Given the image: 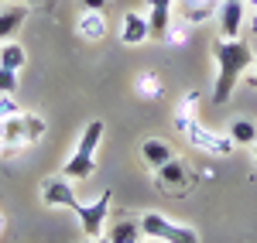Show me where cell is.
<instances>
[{"label":"cell","mask_w":257,"mask_h":243,"mask_svg":"<svg viewBox=\"0 0 257 243\" xmlns=\"http://www.w3.org/2000/svg\"><path fill=\"white\" fill-rule=\"evenodd\" d=\"M213 55H216L213 103L223 106V103L230 100V93L237 89V82L250 72V65H254V52H250V45H247V41H240V38H216Z\"/></svg>","instance_id":"6da1fadb"},{"label":"cell","mask_w":257,"mask_h":243,"mask_svg":"<svg viewBox=\"0 0 257 243\" xmlns=\"http://www.w3.org/2000/svg\"><path fill=\"white\" fill-rule=\"evenodd\" d=\"M45 134H48V123H45V117H38V113H24V110H21L18 117L0 120V161L18 158L24 147L38 144Z\"/></svg>","instance_id":"7a4b0ae2"},{"label":"cell","mask_w":257,"mask_h":243,"mask_svg":"<svg viewBox=\"0 0 257 243\" xmlns=\"http://www.w3.org/2000/svg\"><path fill=\"white\" fill-rule=\"evenodd\" d=\"M103 134H106V123L103 120L86 123V130L79 134L76 151H72V154L65 158V164H62V175H65L69 182H86V178L96 175V147H99V141H103Z\"/></svg>","instance_id":"3957f363"},{"label":"cell","mask_w":257,"mask_h":243,"mask_svg":"<svg viewBox=\"0 0 257 243\" xmlns=\"http://www.w3.org/2000/svg\"><path fill=\"white\" fill-rule=\"evenodd\" d=\"M175 130H178V134H185L192 147L209 151V154H219V158L237 151V144H233V137H230V134H216V130L202 127L196 117H175Z\"/></svg>","instance_id":"277c9868"},{"label":"cell","mask_w":257,"mask_h":243,"mask_svg":"<svg viewBox=\"0 0 257 243\" xmlns=\"http://www.w3.org/2000/svg\"><path fill=\"white\" fill-rule=\"evenodd\" d=\"M141 233L148 240H161V243H199V233L185 223H172L161 212H144L141 216Z\"/></svg>","instance_id":"5b68a950"},{"label":"cell","mask_w":257,"mask_h":243,"mask_svg":"<svg viewBox=\"0 0 257 243\" xmlns=\"http://www.w3.org/2000/svg\"><path fill=\"white\" fill-rule=\"evenodd\" d=\"M110 202H113V192H99L96 202H79L76 209V219H79V229L86 240H99L103 229H106V216H110Z\"/></svg>","instance_id":"8992f818"},{"label":"cell","mask_w":257,"mask_h":243,"mask_svg":"<svg viewBox=\"0 0 257 243\" xmlns=\"http://www.w3.org/2000/svg\"><path fill=\"white\" fill-rule=\"evenodd\" d=\"M76 182H69L65 175H55V178H45L41 182V202L48 209H79V199H76Z\"/></svg>","instance_id":"52a82bcc"},{"label":"cell","mask_w":257,"mask_h":243,"mask_svg":"<svg viewBox=\"0 0 257 243\" xmlns=\"http://www.w3.org/2000/svg\"><path fill=\"white\" fill-rule=\"evenodd\" d=\"M216 24H219V38H240L243 24H247V4L243 0H223L216 11Z\"/></svg>","instance_id":"ba28073f"},{"label":"cell","mask_w":257,"mask_h":243,"mask_svg":"<svg viewBox=\"0 0 257 243\" xmlns=\"http://www.w3.org/2000/svg\"><path fill=\"white\" fill-rule=\"evenodd\" d=\"M148 38H151V31H148V14L127 11V14L120 18V41H123V45H144Z\"/></svg>","instance_id":"9c48e42d"},{"label":"cell","mask_w":257,"mask_h":243,"mask_svg":"<svg viewBox=\"0 0 257 243\" xmlns=\"http://www.w3.org/2000/svg\"><path fill=\"white\" fill-rule=\"evenodd\" d=\"M76 31H79L82 41H103L106 31H110V24L103 18V11H82L76 18Z\"/></svg>","instance_id":"30bf717a"},{"label":"cell","mask_w":257,"mask_h":243,"mask_svg":"<svg viewBox=\"0 0 257 243\" xmlns=\"http://www.w3.org/2000/svg\"><path fill=\"white\" fill-rule=\"evenodd\" d=\"M219 4H223V0H182L178 11H182V21H189V24L196 28V24H206L209 18H216Z\"/></svg>","instance_id":"8fae6325"},{"label":"cell","mask_w":257,"mask_h":243,"mask_svg":"<svg viewBox=\"0 0 257 243\" xmlns=\"http://www.w3.org/2000/svg\"><path fill=\"white\" fill-rule=\"evenodd\" d=\"M155 171H158V178H155V182H158V188H165V192H175V188L182 192L185 182H189V171H185V164L178 161V158L165 161L161 168H155Z\"/></svg>","instance_id":"7c38bea8"},{"label":"cell","mask_w":257,"mask_h":243,"mask_svg":"<svg viewBox=\"0 0 257 243\" xmlns=\"http://www.w3.org/2000/svg\"><path fill=\"white\" fill-rule=\"evenodd\" d=\"M24 21H28V4H7L0 11V41H11Z\"/></svg>","instance_id":"4fadbf2b"},{"label":"cell","mask_w":257,"mask_h":243,"mask_svg":"<svg viewBox=\"0 0 257 243\" xmlns=\"http://www.w3.org/2000/svg\"><path fill=\"white\" fill-rule=\"evenodd\" d=\"M175 154H172V147L168 141H161V137H148V141H141V161L148 164V168H161L165 161H172Z\"/></svg>","instance_id":"5bb4252c"},{"label":"cell","mask_w":257,"mask_h":243,"mask_svg":"<svg viewBox=\"0 0 257 243\" xmlns=\"http://www.w3.org/2000/svg\"><path fill=\"white\" fill-rule=\"evenodd\" d=\"M28 65V52H24V45L21 41H0V69H14V72H21Z\"/></svg>","instance_id":"9a60e30c"},{"label":"cell","mask_w":257,"mask_h":243,"mask_svg":"<svg viewBox=\"0 0 257 243\" xmlns=\"http://www.w3.org/2000/svg\"><path fill=\"white\" fill-rule=\"evenodd\" d=\"M144 233H141V219H120V223L110 226L106 240L110 243H138Z\"/></svg>","instance_id":"2e32d148"},{"label":"cell","mask_w":257,"mask_h":243,"mask_svg":"<svg viewBox=\"0 0 257 243\" xmlns=\"http://www.w3.org/2000/svg\"><path fill=\"white\" fill-rule=\"evenodd\" d=\"M230 137L237 147H254L257 144V123L247 120V117H237V120L230 123Z\"/></svg>","instance_id":"e0dca14e"},{"label":"cell","mask_w":257,"mask_h":243,"mask_svg":"<svg viewBox=\"0 0 257 243\" xmlns=\"http://www.w3.org/2000/svg\"><path fill=\"white\" fill-rule=\"evenodd\" d=\"M172 11H151L148 7V31H151V38L165 41V35H168V28H172Z\"/></svg>","instance_id":"ac0fdd59"},{"label":"cell","mask_w":257,"mask_h":243,"mask_svg":"<svg viewBox=\"0 0 257 243\" xmlns=\"http://www.w3.org/2000/svg\"><path fill=\"white\" fill-rule=\"evenodd\" d=\"M134 89H138V96H144V100H158L161 93H165V86H161V79L155 72H141L138 79H134Z\"/></svg>","instance_id":"d6986e66"},{"label":"cell","mask_w":257,"mask_h":243,"mask_svg":"<svg viewBox=\"0 0 257 243\" xmlns=\"http://www.w3.org/2000/svg\"><path fill=\"white\" fill-rule=\"evenodd\" d=\"M189 35H192V24H189V21H172V28H168L165 41H168V45H185Z\"/></svg>","instance_id":"ffe728a7"},{"label":"cell","mask_w":257,"mask_h":243,"mask_svg":"<svg viewBox=\"0 0 257 243\" xmlns=\"http://www.w3.org/2000/svg\"><path fill=\"white\" fill-rule=\"evenodd\" d=\"M199 100H202V96H199L196 89H189V93L182 96V103L175 106V117H196V106H199Z\"/></svg>","instance_id":"44dd1931"},{"label":"cell","mask_w":257,"mask_h":243,"mask_svg":"<svg viewBox=\"0 0 257 243\" xmlns=\"http://www.w3.org/2000/svg\"><path fill=\"white\" fill-rule=\"evenodd\" d=\"M21 113V103L14 100V93H0V120H11Z\"/></svg>","instance_id":"7402d4cb"},{"label":"cell","mask_w":257,"mask_h":243,"mask_svg":"<svg viewBox=\"0 0 257 243\" xmlns=\"http://www.w3.org/2000/svg\"><path fill=\"white\" fill-rule=\"evenodd\" d=\"M18 89V72L14 69H0V93H14Z\"/></svg>","instance_id":"603a6c76"},{"label":"cell","mask_w":257,"mask_h":243,"mask_svg":"<svg viewBox=\"0 0 257 243\" xmlns=\"http://www.w3.org/2000/svg\"><path fill=\"white\" fill-rule=\"evenodd\" d=\"M148 7H151V11H172L175 0H148Z\"/></svg>","instance_id":"cb8c5ba5"},{"label":"cell","mask_w":257,"mask_h":243,"mask_svg":"<svg viewBox=\"0 0 257 243\" xmlns=\"http://www.w3.org/2000/svg\"><path fill=\"white\" fill-rule=\"evenodd\" d=\"M106 0H82V11H103Z\"/></svg>","instance_id":"d4e9b609"},{"label":"cell","mask_w":257,"mask_h":243,"mask_svg":"<svg viewBox=\"0 0 257 243\" xmlns=\"http://www.w3.org/2000/svg\"><path fill=\"white\" fill-rule=\"evenodd\" d=\"M247 86H254V89H257V55H254V72H247Z\"/></svg>","instance_id":"484cf974"},{"label":"cell","mask_w":257,"mask_h":243,"mask_svg":"<svg viewBox=\"0 0 257 243\" xmlns=\"http://www.w3.org/2000/svg\"><path fill=\"white\" fill-rule=\"evenodd\" d=\"M250 31L257 35V11H250Z\"/></svg>","instance_id":"4316f807"},{"label":"cell","mask_w":257,"mask_h":243,"mask_svg":"<svg viewBox=\"0 0 257 243\" xmlns=\"http://www.w3.org/2000/svg\"><path fill=\"white\" fill-rule=\"evenodd\" d=\"M4 226H7V219H4V212H0V236H4Z\"/></svg>","instance_id":"83f0119b"},{"label":"cell","mask_w":257,"mask_h":243,"mask_svg":"<svg viewBox=\"0 0 257 243\" xmlns=\"http://www.w3.org/2000/svg\"><path fill=\"white\" fill-rule=\"evenodd\" d=\"M243 4H247V7H250V11H257V0H243Z\"/></svg>","instance_id":"f1b7e54d"},{"label":"cell","mask_w":257,"mask_h":243,"mask_svg":"<svg viewBox=\"0 0 257 243\" xmlns=\"http://www.w3.org/2000/svg\"><path fill=\"white\" fill-rule=\"evenodd\" d=\"M250 154H254V164H257V144H254V147H250Z\"/></svg>","instance_id":"f546056e"},{"label":"cell","mask_w":257,"mask_h":243,"mask_svg":"<svg viewBox=\"0 0 257 243\" xmlns=\"http://www.w3.org/2000/svg\"><path fill=\"white\" fill-rule=\"evenodd\" d=\"M89 243H110V240H106V236H99V240H89Z\"/></svg>","instance_id":"4dcf8cb0"},{"label":"cell","mask_w":257,"mask_h":243,"mask_svg":"<svg viewBox=\"0 0 257 243\" xmlns=\"http://www.w3.org/2000/svg\"><path fill=\"white\" fill-rule=\"evenodd\" d=\"M24 4H38V0H24Z\"/></svg>","instance_id":"1f68e13d"},{"label":"cell","mask_w":257,"mask_h":243,"mask_svg":"<svg viewBox=\"0 0 257 243\" xmlns=\"http://www.w3.org/2000/svg\"><path fill=\"white\" fill-rule=\"evenodd\" d=\"M0 4H14V0H0Z\"/></svg>","instance_id":"d6a6232c"}]
</instances>
